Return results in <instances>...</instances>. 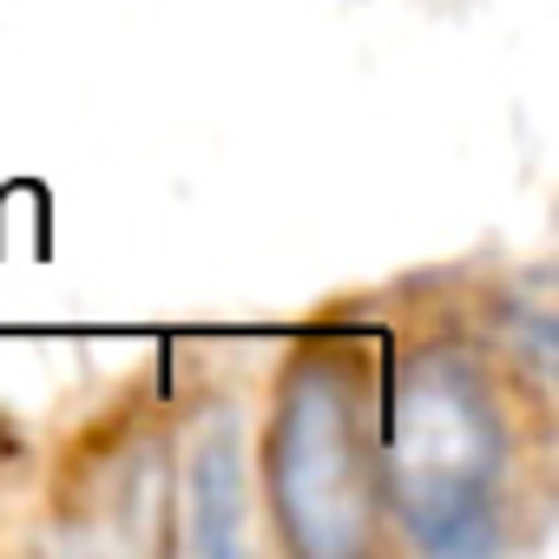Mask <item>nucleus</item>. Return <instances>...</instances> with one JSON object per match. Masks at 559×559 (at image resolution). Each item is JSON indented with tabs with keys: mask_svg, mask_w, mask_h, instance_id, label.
I'll use <instances>...</instances> for the list:
<instances>
[{
	"mask_svg": "<svg viewBox=\"0 0 559 559\" xmlns=\"http://www.w3.org/2000/svg\"><path fill=\"white\" fill-rule=\"evenodd\" d=\"M191 546L198 552L243 546V441L230 421H217L191 448Z\"/></svg>",
	"mask_w": 559,
	"mask_h": 559,
	"instance_id": "nucleus-3",
	"label": "nucleus"
},
{
	"mask_svg": "<svg viewBox=\"0 0 559 559\" xmlns=\"http://www.w3.org/2000/svg\"><path fill=\"white\" fill-rule=\"evenodd\" d=\"M389 480L428 552H487L507 493V408L467 349H421L395 382Z\"/></svg>",
	"mask_w": 559,
	"mask_h": 559,
	"instance_id": "nucleus-1",
	"label": "nucleus"
},
{
	"mask_svg": "<svg viewBox=\"0 0 559 559\" xmlns=\"http://www.w3.org/2000/svg\"><path fill=\"white\" fill-rule=\"evenodd\" d=\"M270 493L290 546L317 559L362 552L376 533V454L362 435L356 376L330 356H310L284 376L270 428Z\"/></svg>",
	"mask_w": 559,
	"mask_h": 559,
	"instance_id": "nucleus-2",
	"label": "nucleus"
}]
</instances>
